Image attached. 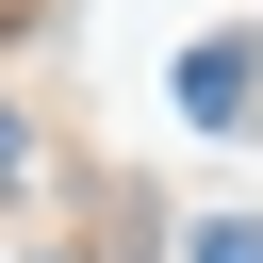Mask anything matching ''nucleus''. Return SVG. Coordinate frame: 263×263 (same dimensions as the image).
I'll return each mask as SVG.
<instances>
[{
	"mask_svg": "<svg viewBox=\"0 0 263 263\" xmlns=\"http://www.w3.org/2000/svg\"><path fill=\"white\" fill-rule=\"evenodd\" d=\"M181 99H197L214 132H263V115H247V99H263V49H247V33H214V49H181Z\"/></svg>",
	"mask_w": 263,
	"mask_h": 263,
	"instance_id": "f257e3e1",
	"label": "nucleus"
},
{
	"mask_svg": "<svg viewBox=\"0 0 263 263\" xmlns=\"http://www.w3.org/2000/svg\"><path fill=\"white\" fill-rule=\"evenodd\" d=\"M197 263H263V214H214V230H197Z\"/></svg>",
	"mask_w": 263,
	"mask_h": 263,
	"instance_id": "f03ea898",
	"label": "nucleus"
},
{
	"mask_svg": "<svg viewBox=\"0 0 263 263\" xmlns=\"http://www.w3.org/2000/svg\"><path fill=\"white\" fill-rule=\"evenodd\" d=\"M16 164H33V132H16V99H0V181H16Z\"/></svg>",
	"mask_w": 263,
	"mask_h": 263,
	"instance_id": "7ed1b4c3",
	"label": "nucleus"
}]
</instances>
